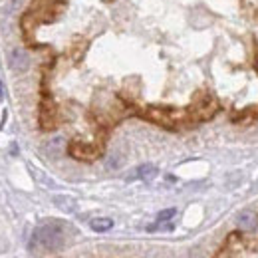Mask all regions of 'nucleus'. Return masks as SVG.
<instances>
[{
    "label": "nucleus",
    "mask_w": 258,
    "mask_h": 258,
    "mask_svg": "<svg viewBox=\"0 0 258 258\" xmlns=\"http://www.w3.org/2000/svg\"><path fill=\"white\" fill-rule=\"evenodd\" d=\"M70 155L72 157H76V159H82V161H94L97 155H99V151H97L96 147H92V145H86V143H82V141H74L72 145H70Z\"/></svg>",
    "instance_id": "f03ea898"
},
{
    "label": "nucleus",
    "mask_w": 258,
    "mask_h": 258,
    "mask_svg": "<svg viewBox=\"0 0 258 258\" xmlns=\"http://www.w3.org/2000/svg\"><path fill=\"white\" fill-rule=\"evenodd\" d=\"M90 226H92V230H96V232H107V230L113 226V221L101 217V219H94V221L90 223Z\"/></svg>",
    "instance_id": "0eeeda50"
},
{
    "label": "nucleus",
    "mask_w": 258,
    "mask_h": 258,
    "mask_svg": "<svg viewBox=\"0 0 258 258\" xmlns=\"http://www.w3.org/2000/svg\"><path fill=\"white\" fill-rule=\"evenodd\" d=\"M175 209H165V211H161L159 215H157V223H165V221H171L173 217H175Z\"/></svg>",
    "instance_id": "6e6552de"
},
{
    "label": "nucleus",
    "mask_w": 258,
    "mask_h": 258,
    "mask_svg": "<svg viewBox=\"0 0 258 258\" xmlns=\"http://www.w3.org/2000/svg\"><path fill=\"white\" fill-rule=\"evenodd\" d=\"M40 123L44 129L54 127V105H50V101L42 103V111H40Z\"/></svg>",
    "instance_id": "20e7f679"
},
{
    "label": "nucleus",
    "mask_w": 258,
    "mask_h": 258,
    "mask_svg": "<svg viewBox=\"0 0 258 258\" xmlns=\"http://www.w3.org/2000/svg\"><path fill=\"white\" fill-rule=\"evenodd\" d=\"M8 64L14 72H26L28 66H30V56L22 50V48H16L10 52V58H8Z\"/></svg>",
    "instance_id": "7ed1b4c3"
},
{
    "label": "nucleus",
    "mask_w": 258,
    "mask_h": 258,
    "mask_svg": "<svg viewBox=\"0 0 258 258\" xmlns=\"http://www.w3.org/2000/svg\"><path fill=\"white\" fill-rule=\"evenodd\" d=\"M121 161H123V159H121L117 153H113V155H109V159H107V167H109V169H117V167L121 165Z\"/></svg>",
    "instance_id": "1a4fd4ad"
},
{
    "label": "nucleus",
    "mask_w": 258,
    "mask_h": 258,
    "mask_svg": "<svg viewBox=\"0 0 258 258\" xmlns=\"http://www.w3.org/2000/svg\"><path fill=\"white\" fill-rule=\"evenodd\" d=\"M135 177L143 179V181H151L157 177V167L151 165V163H145V165H139L137 171H135Z\"/></svg>",
    "instance_id": "423d86ee"
},
{
    "label": "nucleus",
    "mask_w": 258,
    "mask_h": 258,
    "mask_svg": "<svg viewBox=\"0 0 258 258\" xmlns=\"http://www.w3.org/2000/svg\"><path fill=\"white\" fill-rule=\"evenodd\" d=\"M64 242H66L64 225H60V223H46V225H40L34 230L30 246L52 252V250L62 248Z\"/></svg>",
    "instance_id": "f257e3e1"
},
{
    "label": "nucleus",
    "mask_w": 258,
    "mask_h": 258,
    "mask_svg": "<svg viewBox=\"0 0 258 258\" xmlns=\"http://www.w3.org/2000/svg\"><path fill=\"white\" fill-rule=\"evenodd\" d=\"M236 225L240 226L242 230H246V232H250V230H256L258 217L254 215V213H242V215H238V219H236Z\"/></svg>",
    "instance_id": "39448f33"
},
{
    "label": "nucleus",
    "mask_w": 258,
    "mask_h": 258,
    "mask_svg": "<svg viewBox=\"0 0 258 258\" xmlns=\"http://www.w3.org/2000/svg\"><path fill=\"white\" fill-rule=\"evenodd\" d=\"M0 99H2V84H0Z\"/></svg>",
    "instance_id": "9d476101"
}]
</instances>
